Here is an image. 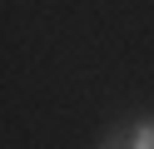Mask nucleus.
<instances>
[{"instance_id":"nucleus-1","label":"nucleus","mask_w":154,"mask_h":149,"mask_svg":"<svg viewBox=\"0 0 154 149\" xmlns=\"http://www.w3.org/2000/svg\"><path fill=\"white\" fill-rule=\"evenodd\" d=\"M129 149H154V114H144V119H134L129 124Z\"/></svg>"},{"instance_id":"nucleus-2","label":"nucleus","mask_w":154,"mask_h":149,"mask_svg":"<svg viewBox=\"0 0 154 149\" xmlns=\"http://www.w3.org/2000/svg\"><path fill=\"white\" fill-rule=\"evenodd\" d=\"M100 149H129V139H124V134H114L109 144H100Z\"/></svg>"}]
</instances>
